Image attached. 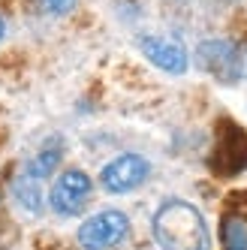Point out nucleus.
Returning a JSON list of instances; mask_svg holds the SVG:
<instances>
[{
  "label": "nucleus",
  "instance_id": "obj_1",
  "mask_svg": "<svg viewBox=\"0 0 247 250\" xmlns=\"http://www.w3.org/2000/svg\"><path fill=\"white\" fill-rule=\"evenodd\" d=\"M154 238L160 244V250H208L211 247L205 217L199 214L196 205L181 199H169L157 208Z\"/></svg>",
  "mask_w": 247,
  "mask_h": 250
},
{
  "label": "nucleus",
  "instance_id": "obj_6",
  "mask_svg": "<svg viewBox=\"0 0 247 250\" xmlns=\"http://www.w3.org/2000/svg\"><path fill=\"white\" fill-rule=\"evenodd\" d=\"M139 48H142V55L157 69H163L169 76H184L187 51H184V45L178 40H172V37H142L139 40Z\"/></svg>",
  "mask_w": 247,
  "mask_h": 250
},
{
  "label": "nucleus",
  "instance_id": "obj_11",
  "mask_svg": "<svg viewBox=\"0 0 247 250\" xmlns=\"http://www.w3.org/2000/svg\"><path fill=\"white\" fill-rule=\"evenodd\" d=\"M6 37V24H3V19H0V40Z\"/></svg>",
  "mask_w": 247,
  "mask_h": 250
},
{
  "label": "nucleus",
  "instance_id": "obj_3",
  "mask_svg": "<svg viewBox=\"0 0 247 250\" xmlns=\"http://www.w3.org/2000/svg\"><path fill=\"white\" fill-rule=\"evenodd\" d=\"M91 187L94 184H91V178L84 172H79V169L61 172V178L55 181V187L48 193L51 211L61 214V217H76V214H82L87 199H91Z\"/></svg>",
  "mask_w": 247,
  "mask_h": 250
},
{
  "label": "nucleus",
  "instance_id": "obj_10",
  "mask_svg": "<svg viewBox=\"0 0 247 250\" xmlns=\"http://www.w3.org/2000/svg\"><path fill=\"white\" fill-rule=\"evenodd\" d=\"M79 3V0H30V6L37 12H45V15H63Z\"/></svg>",
  "mask_w": 247,
  "mask_h": 250
},
{
  "label": "nucleus",
  "instance_id": "obj_5",
  "mask_svg": "<svg viewBox=\"0 0 247 250\" xmlns=\"http://www.w3.org/2000/svg\"><path fill=\"white\" fill-rule=\"evenodd\" d=\"M151 172V163L142 154H121L112 163H105L100 172V181L109 193H130L136 187L145 184V178Z\"/></svg>",
  "mask_w": 247,
  "mask_h": 250
},
{
  "label": "nucleus",
  "instance_id": "obj_9",
  "mask_svg": "<svg viewBox=\"0 0 247 250\" xmlns=\"http://www.w3.org/2000/svg\"><path fill=\"white\" fill-rule=\"evenodd\" d=\"M223 250H247V220L229 214L223 220Z\"/></svg>",
  "mask_w": 247,
  "mask_h": 250
},
{
  "label": "nucleus",
  "instance_id": "obj_2",
  "mask_svg": "<svg viewBox=\"0 0 247 250\" xmlns=\"http://www.w3.org/2000/svg\"><path fill=\"white\" fill-rule=\"evenodd\" d=\"M130 232V220L124 211H100L94 217H87L82 226H79V244L84 250H112L118 247Z\"/></svg>",
  "mask_w": 247,
  "mask_h": 250
},
{
  "label": "nucleus",
  "instance_id": "obj_4",
  "mask_svg": "<svg viewBox=\"0 0 247 250\" xmlns=\"http://www.w3.org/2000/svg\"><path fill=\"white\" fill-rule=\"evenodd\" d=\"M196 63L205 69L208 76L220 82H238L241 79V51L235 42L229 40H205L196 48Z\"/></svg>",
  "mask_w": 247,
  "mask_h": 250
},
{
  "label": "nucleus",
  "instance_id": "obj_7",
  "mask_svg": "<svg viewBox=\"0 0 247 250\" xmlns=\"http://www.w3.org/2000/svg\"><path fill=\"white\" fill-rule=\"evenodd\" d=\"M61 157H63V148H61V142H48V145L42 151H37V157L27 163V175L30 178H37V181H42V178H48L51 172H55L61 166Z\"/></svg>",
  "mask_w": 247,
  "mask_h": 250
},
{
  "label": "nucleus",
  "instance_id": "obj_8",
  "mask_svg": "<svg viewBox=\"0 0 247 250\" xmlns=\"http://www.w3.org/2000/svg\"><path fill=\"white\" fill-rule=\"evenodd\" d=\"M12 193H15V199H19V205L30 214H40L42 211V190H40V181L37 178H30L27 172L21 178H15V184H12Z\"/></svg>",
  "mask_w": 247,
  "mask_h": 250
}]
</instances>
